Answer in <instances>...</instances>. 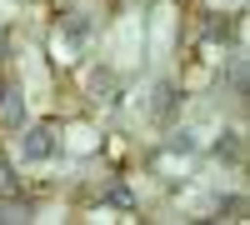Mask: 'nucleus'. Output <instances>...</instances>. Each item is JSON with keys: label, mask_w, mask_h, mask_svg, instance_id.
I'll use <instances>...</instances> for the list:
<instances>
[{"label": "nucleus", "mask_w": 250, "mask_h": 225, "mask_svg": "<svg viewBox=\"0 0 250 225\" xmlns=\"http://www.w3.org/2000/svg\"><path fill=\"white\" fill-rule=\"evenodd\" d=\"M55 150H60L55 125H30L20 135V160H25V165H45V160H55Z\"/></svg>", "instance_id": "f257e3e1"}, {"label": "nucleus", "mask_w": 250, "mask_h": 225, "mask_svg": "<svg viewBox=\"0 0 250 225\" xmlns=\"http://www.w3.org/2000/svg\"><path fill=\"white\" fill-rule=\"evenodd\" d=\"M0 125L5 130H25V95H5L0 100Z\"/></svg>", "instance_id": "f03ea898"}, {"label": "nucleus", "mask_w": 250, "mask_h": 225, "mask_svg": "<svg viewBox=\"0 0 250 225\" xmlns=\"http://www.w3.org/2000/svg\"><path fill=\"white\" fill-rule=\"evenodd\" d=\"M215 160H220V165H240V160H245V145H240L235 130H225V135L215 140Z\"/></svg>", "instance_id": "7ed1b4c3"}, {"label": "nucleus", "mask_w": 250, "mask_h": 225, "mask_svg": "<svg viewBox=\"0 0 250 225\" xmlns=\"http://www.w3.org/2000/svg\"><path fill=\"white\" fill-rule=\"evenodd\" d=\"M60 40H65V45H85L90 40V15H70L65 25H60Z\"/></svg>", "instance_id": "20e7f679"}, {"label": "nucleus", "mask_w": 250, "mask_h": 225, "mask_svg": "<svg viewBox=\"0 0 250 225\" xmlns=\"http://www.w3.org/2000/svg\"><path fill=\"white\" fill-rule=\"evenodd\" d=\"M245 210H250L245 195H220L215 200V220H245Z\"/></svg>", "instance_id": "39448f33"}, {"label": "nucleus", "mask_w": 250, "mask_h": 225, "mask_svg": "<svg viewBox=\"0 0 250 225\" xmlns=\"http://www.w3.org/2000/svg\"><path fill=\"white\" fill-rule=\"evenodd\" d=\"M165 150H170V155H195L200 140H195V130H175L170 140H165Z\"/></svg>", "instance_id": "423d86ee"}, {"label": "nucleus", "mask_w": 250, "mask_h": 225, "mask_svg": "<svg viewBox=\"0 0 250 225\" xmlns=\"http://www.w3.org/2000/svg\"><path fill=\"white\" fill-rule=\"evenodd\" d=\"M205 35H210V40H230V35H235V20H230V15H215L210 25H205Z\"/></svg>", "instance_id": "0eeeda50"}, {"label": "nucleus", "mask_w": 250, "mask_h": 225, "mask_svg": "<svg viewBox=\"0 0 250 225\" xmlns=\"http://www.w3.org/2000/svg\"><path fill=\"white\" fill-rule=\"evenodd\" d=\"M105 200H110V205H120V210H130V205H135V200H130V190H125L120 180H110V185H105Z\"/></svg>", "instance_id": "6e6552de"}, {"label": "nucleus", "mask_w": 250, "mask_h": 225, "mask_svg": "<svg viewBox=\"0 0 250 225\" xmlns=\"http://www.w3.org/2000/svg\"><path fill=\"white\" fill-rule=\"evenodd\" d=\"M175 110V85H160V100H155V115H170Z\"/></svg>", "instance_id": "1a4fd4ad"}, {"label": "nucleus", "mask_w": 250, "mask_h": 225, "mask_svg": "<svg viewBox=\"0 0 250 225\" xmlns=\"http://www.w3.org/2000/svg\"><path fill=\"white\" fill-rule=\"evenodd\" d=\"M5 50H10V30L0 25V60H5Z\"/></svg>", "instance_id": "9d476101"}, {"label": "nucleus", "mask_w": 250, "mask_h": 225, "mask_svg": "<svg viewBox=\"0 0 250 225\" xmlns=\"http://www.w3.org/2000/svg\"><path fill=\"white\" fill-rule=\"evenodd\" d=\"M5 95H10V80H5V75H0V100H5Z\"/></svg>", "instance_id": "9b49d317"}, {"label": "nucleus", "mask_w": 250, "mask_h": 225, "mask_svg": "<svg viewBox=\"0 0 250 225\" xmlns=\"http://www.w3.org/2000/svg\"><path fill=\"white\" fill-rule=\"evenodd\" d=\"M220 5H240V0H220Z\"/></svg>", "instance_id": "f8f14e48"}]
</instances>
